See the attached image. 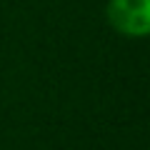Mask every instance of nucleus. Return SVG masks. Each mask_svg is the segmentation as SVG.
I'll list each match as a JSON object with an SVG mask.
<instances>
[{
	"label": "nucleus",
	"instance_id": "obj_1",
	"mask_svg": "<svg viewBox=\"0 0 150 150\" xmlns=\"http://www.w3.org/2000/svg\"><path fill=\"white\" fill-rule=\"evenodd\" d=\"M108 23L123 38H148L150 33V0H110L108 3Z\"/></svg>",
	"mask_w": 150,
	"mask_h": 150
}]
</instances>
